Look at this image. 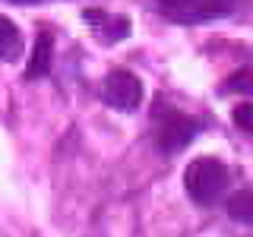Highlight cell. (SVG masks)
<instances>
[{"label": "cell", "mask_w": 253, "mask_h": 237, "mask_svg": "<svg viewBox=\"0 0 253 237\" xmlns=\"http://www.w3.org/2000/svg\"><path fill=\"white\" fill-rule=\"evenodd\" d=\"M85 22H92V32L105 41H121V38L130 35V19L124 16H111L105 10H85Z\"/></svg>", "instance_id": "5b68a950"}, {"label": "cell", "mask_w": 253, "mask_h": 237, "mask_svg": "<svg viewBox=\"0 0 253 237\" xmlns=\"http://www.w3.org/2000/svg\"><path fill=\"white\" fill-rule=\"evenodd\" d=\"M221 92H244V95H250V73L241 70L234 79H228V82L221 85Z\"/></svg>", "instance_id": "9c48e42d"}, {"label": "cell", "mask_w": 253, "mask_h": 237, "mask_svg": "<svg viewBox=\"0 0 253 237\" xmlns=\"http://www.w3.org/2000/svg\"><path fill=\"white\" fill-rule=\"evenodd\" d=\"M234 120H237L241 130H247V133L253 130V105H250V101H244V105L234 111Z\"/></svg>", "instance_id": "30bf717a"}, {"label": "cell", "mask_w": 253, "mask_h": 237, "mask_svg": "<svg viewBox=\"0 0 253 237\" xmlns=\"http://www.w3.org/2000/svg\"><path fill=\"white\" fill-rule=\"evenodd\" d=\"M13 3H42V0H13Z\"/></svg>", "instance_id": "8fae6325"}, {"label": "cell", "mask_w": 253, "mask_h": 237, "mask_svg": "<svg viewBox=\"0 0 253 237\" xmlns=\"http://www.w3.org/2000/svg\"><path fill=\"white\" fill-rule=\"evenodd\" d=\"M228 215L244 221V225H250L253 221V193L250 190H241V193H234L231 199H228Z\"/></svg>", "instance_id": "ba28073f"}, {"label": "cell", "mask_w": 253, "mask_h": 237, "mask_svg": "<svg viewBox=\"0 0 253 237\" xmlns=\"http://www.w3.org/2000/svg\"><path fill=\"white\" fill-rule=\"evenodd\" d=\"M22 51V35L6 16H0V60H16Z\"/></svg>", "instance_id": "52a82bcc"}, {"label": "cell", "mask_w": 253, "mask_h": 237, "mask_svg": "<svg viewBox=\"0 0 253 237\" xmlns=\"http://www.w3.org/2000/svg\"><path fill=\"white\" fill-rule=\"evenodd\" d=\"M203 130V123L200 120H193V117H187V114H168L162 123H158V149L162 152H180L184 146H190V142L196 139V133Z\"/></svg>", "instance_id": "277c9868"}, {"label": "cell", "mask_w": 253, "mask_h": 237, "mask_svg": "<svg viewBox=\"0 0 253 237\" xmlns=\"http://www.w3.org/2000/svg\"><path fill=\"white\" fill-rule=\"evenodd\" d=\"M51 47H54V38L51 32L42 29L35 38V51H32V60L26 67V79H42L47 70H51Z\"/></svg>", "instance_id": "8992f818"}, {"label": "cell", "mask_w": 253, "mask_h": 237, "mask_svg": "<svg viewBox=\"0 0 253 237\" xmlns=\"http://www.w3.org/2000/svg\"><path fill=\"white\" fill-rule=\"evenodd\" d=\"M228 184H231V171L218 158H193L184 171V187L190 199L200 205H212L215 199H221Z\"/></svg>", "instance_id": "6da1fadb"}, {"label": "cell", "mask_w": 253, "mask_h": 237, "mask_svg": "<svg viewBox=\"0 0 253 237\" xmlns=\"http://www.w3.org/2000/svg\"><path fill=\"white\" fill-rule=\"evenodd\" d=\"M101 95L114 111H136L142 101V82L130 70H114V73H108L105 85H101Z\"/></svg>", "instance_id": "3957f363"}, {"label": "cell", "mask_w": 253, "mask_h": 237, "mask_svg": "<svg viewBox=\"0 0 253 237\" xmlns=\"http://www.w3.org/2000/svg\"><path fill=\"white\" fill-rule=\"evenodd\" d=\"M237 0H158L162 13L177 22H203L234 10Z\"/></svg>", "instance_id": "7a4b0ae2"}]
</instances>
